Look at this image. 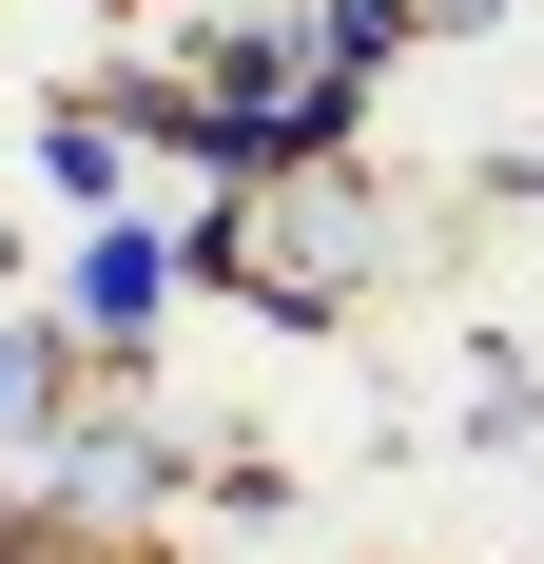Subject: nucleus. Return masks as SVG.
<instances>
[{
    "mask_svg": "<svg viewBox=\"0 0 544 564\" xmlns=\"http://www.w3.org/2000/svg\"><path fill=\"white\" fill-rule=\"evenodd\" d=\"M195 292V253H175V215H78V273H58V312L98 332V370H137L156 350V312Z\"/></svg>",
    "mask_w": 544,
    "mask_h": 564,
    "instance_id": "4",
    "label": "nucleus"
},
{
    "mask_svg": "<svg viewBox=\"0 0 544 564\" xmlns=\"http://www.w3.org/2000/svg\"><path fill=\"white\" fill-rule=\"evenodd\" d=\"M40 507H78V525H98V545H117V564L156 545V525H175V507H195V448H175L156 409H137V370H117V390H98V409H78V429H58V467H40Z\"/></svg>",
    "mask_w": 544,
    "mask_h": 564,
    "instance_id": "2",
    "label": "nucleus"
},
{
    "mask_svg": "<svg viewBox=\"0 0 544 564\" xmlns=\"http://www.w3.org/2000/svg\"><path fill=\"white\" fill-rule=\"evenodd\" d=\"M409 20H428V40H505L525 0H409Z\"/></svg>",
    "mask_w": 544,
    "mask_h": 564,
    "instance_id": "6",
    "label": "nucleus"
},
{
    "mask_svg": "<svg viewBox=\"0 0 544 564\" xmlns=\"http://www.w3.org/2000/svg\"><path fill=\"white\" fill-rule=\"evenodd\" d=\"M175 253H195V292H233L272 332H350L389 292V253H409V215H389L370 156H292V175H215L175 215Z\"/></svg>",
    "mask_w": 544,
    "mask_h": 564,
    "instance_id": "1",
    "label": "nucleus"
},
{
    "mask_svg": "<svg viewBox=\"0 0 544 564\" xmlns=\"http://www.w3.org/2000/svg\"><path fill=\"white\" fill-rule=\"evenodd\" d=\"M137 175H156V137H137L117 98H58L40 117V195H58V215H156Z\"/></svg>",
    "mask_w": 544,
    "mask_h": 564,
    "instance_id": "5",
    "label": "nucleus"
},
{
    "mask_svg": "<svg viewBox=\"0 0 544 564\" xmlns=\"http://www.w3.org/2000/svg\"><path fill=\"white\" fill-rule=\"evenodd\" d=\"M0 292H20V215H0Z\"/></svg>",
    "mask_w": 544,
    "mask_h": 564,
    "instance_id": "7",
    "label": "nucleus"
},
{
    "mask_svg": "<svg viewBox=\"0 0 544 564\" xmlns=\"http://www.w3.org/2000/svg\"><path fill=\"white\" fill-rule=\"evenodd\" d=\"M98 390H117V370H98V332L0 292V487H40V467H58V429H78Z\"/></svg>",
    "mask_w": 544,
    "mask_h": 564,
    "instance_id": "3",
    "label": "nucleus"
}]
</instances>
